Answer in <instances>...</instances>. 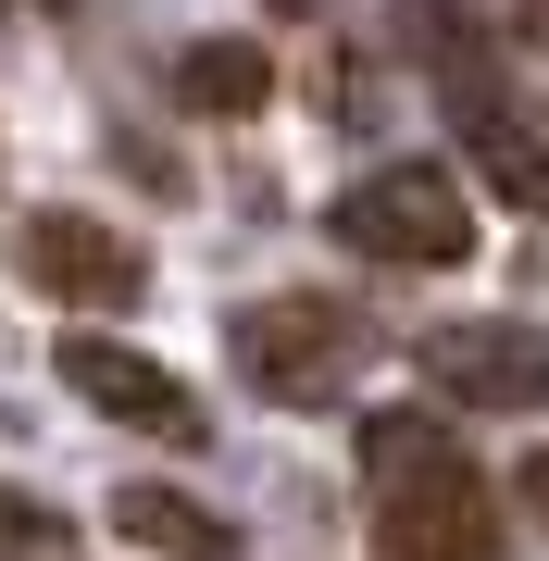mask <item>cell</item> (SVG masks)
Here are the masks:
<instances>
[{
	"mask_svg": "<svg viewBox=\"0 0 549 561\" xmlns=\"http://www.w3.org/2000/svg\"><path fill=\"white\" fill-rule=\"evenodd\" d=\"M225 350H238V375L263 387L275 412H325V400H350V375L375 362V324L350 300H312V287H300V300H250Z\"/></svg>",
	"mask_w": 549,
	"mask_h": 561,
	"instance_id": "6da1fadb",
	"label": "cell"
},
{
	"mask_svg": "<svg viewBox=\"0 0 549 561\" xmlns=\"http://www.w3.org/2000/svg\"><path fill=\"white\" fill-rule=\"evenodd\" d=\"M325 225H338V250H363V262H462V250H474V201H462V175H449V162H387V175H350Z\"/></svg>",
	"mask_w": 549,
	"mask_h": 561,
	"instance_id": "7a4b0ae2",
	"label": "cell"
},
{
	"mask_svg": "<svg viewBox=\"0 0 549 561\" xmlns=\"http://www.w3.org/2000/svg\"><path fill=\"white\" fill-rule=\"evenodd\" d=\"M412 375H437V400H462V412H549V324H512V312L425 324Z\"/></svg>",
	"mask_w": 549,
	"mask_h": 561,
	"instance_id": "3957f363",
	"label": "cell"
},
{
	"mask_svg": "<svg viewBox=\"0 0 549 561\" xmlns=\"http://www.w3.org/2000/svg\"><path fill=\"white\" fill-rule=\"evenodd\" d=\"M50 375L101 424H138V437H163V449H201V387H187L175 362H150L138 337H101V324H88V337L50 350Z\"/></svg>",
	"mask_w": 549,
	"mask_h": 561,
	"instance_id": "277c9868",
	"label": "cell"
},
{
	"mask_svg": "<svg viewBox=\"0 0 549 561\" xmlns=\"http://www.w3.org/2000/svg\"><path fill=\"white\" fill-rule=\"evenodd\" d=\"M13 275L38 300H76V312H138L150 300V250L113 238L101 213H25L13 225Z\"/></svg>",
	"mask_w": 549,
	"mask_h": 561,
	"instance_id": "5b68a950",
	"label": "cell"
},
{
	"mask_svg": "<svg viewBox=\"0 0 549 561\" xmlns=\"http://www.w3.org/2000/svg\"><path fill=\"white\" fill-rule=\"evenodd\" d=\"M375 561H500V486L474 474H425L375 500Z\"/></svg>",
	"mask_w": 549,
	"mask_h": 561,
	"instance_id": "8992f818",
	"label": "cell"
},
{
	"mask_svg": "<svg viewBox=\"0 0 549 561\" xmlns=\"http://www.w3.org/2000/svg\"><path fill=\"white\" fill-rule=\"evenodd\" d=\"M113 537L150 549V561H238V524H225L213 500H187V486H163V474L113 500Z\"/></svg>",
	"mask_w": 549,
	"mask_h": 561,
	"instance_id": "52a82bcc",
	"label": "cell"
},
{
	"mask_svg": "<svg viewBox=\"0 0 549 561\" xmlns=\"http://www.w3.org/2000/svg\"><path fill=\"white\" fill-rule=\"evenodd\" d=\"M425 474H462V437H449L437 412H363V486L387 500V486H425Z\"/></svg>",
	"mask_w": 549,
	"mask_h": 561,
	"instance_id": "ba28073f",
	"label": "cell"
},
{
	"mask_svg": "<svg viewBox=\"0 0 549 561\" xmlns=\"http://www.w3.org/2000/svg\"><path fill=\"white\" fill-rule=\"evenodd\" d=\"M175 101L238 125V113H263V101H275V62L250 50V38H201V50H175Z\"/></svg>",
	"mask_w": 549,
	"mask_h": 561,
	"instance_id": "9c48e42d",
	"label": "cell"
},
{
	"mask_svg": "<svg viewBox=\"0 0 549 561\" xmlns=\"http://www.w3.org/2000/svg\"><path fill=\"white\" fill-rule=\"evenodd\" d=\"M0 549H62V512H50V500H13V486H0Z\"/></svg>",
	"mask_w": 549,
	"mask_h": 561,
	"instance_id": "30bf717a",
	"label": "cell"
},
{
	"mask_svg": "<svg viewBox=\"0 0 549 561\" xmlns=\"http://www.w3.org/2000/svg\"><path fill=\"white\" fill-rule=\"evenodd\" d=\"M512 500H525V512L549 524V449H525V461H512Z\"/></svg>",
	"mask_w": 549,
	"mask_h": 561,
	"instance_id": "8fae6325",
	"label": "cell"
},
{
	"mask_svg": "<svg viewBox=\"0 0 549 561\" xmlns=\"http://www.w3.org/2000/svg\"><path fill=\"white\" fill-rule=\"evenodd\" d=\"M275 13H325V0H275Z\"/></svg>",
	"mask_w": 549,
	"mask_h": 561,
	"instance_id": "7c38bea8",
	"label": "cell"
},
{
	"mask_svg": "<svg viewBox=\"0 0 549 561\" xmlns=\"http://www.w3.org/2000/svg\"><path fill=\"white\" fill-rule=\"evenodd\" d=\"M50 13H62V0H50Z\"/></svg>",
	"mask_w": 549,
	"mask_h": 561,
	"instance_id": "4fadbf2b",
	"label": "cell"
}]
</instances>
